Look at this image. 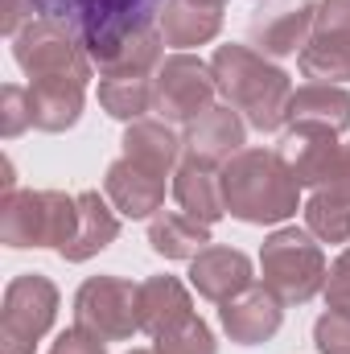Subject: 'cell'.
<instances>
[{
  "mask_svg": "<svg viewBox=\"0 0 350 354\" xmlns=\"http://www.w3.org/2000/svg\"><path fill=\"white\" fill-rule=\"evenodd\" d=\"M338 149H342V145H338V132L326 128V124H313V120L288 124L284 136H280V145H276L280 161L288 165V174L297 177L301 189H305V185L313 189V185L322 181V174L330 169V161H334Z\"/></svg>",
  "mask_w": 350,
  "mask_h": 354,
  "instance_id": "obj_13",
  "label": "cell"
},
{
  "mask_svg": "<svg viewBox=\"0 0 350 354\" xmlns=\"http://www.w3.org/2000/svg\"><path fill=\"white\" fill-rule=\"evenodd\" d=\"M12 62L29 75V83H42V79L91 83V71H95V62L87 54V41L58 12H42L37 21H29L12 37Z\"/></svg>",
  "mask_w": 350,
  "mask_h": 354,
  "instance_id": "obj_4",
  "label": "cell"
},
{
  "mask_svg": "<svg viewBox=\"0 0 350 354\" xmlns=\"http://www.w3.org/2000/svg\"><path fill=\"white\" fill-rule=\"evenodd\" d=\"M50 354H107V342H103L99 334L83 330V326H71V330H62V334L54 338Z\"/></svg>",
  "mask_w": 350,
  "mask_h": 354,
  "instance_id": "obj_33",
  "label": "cell"
},
{
  "mask_svg": "<svg viewBox=\"0 0 350 354\" xmlns=\"http://www.w3.org/2000/svg\"><path fill=\"white\" fill-rule=\"evenodd\" d=\"M280 322H284V301L268 284H248L243 292L219 305V326L235 346H260L276 338Z\"/></svg>",
  "mask_w": 350,
  "mask_h": 354,
  "instance_id": "obj_12",
  "label": "cell"
},
{
  "mask_svg": "<svg viewBox=\"0 0 350 354\" xmlns=\"http://www.w3.org/2000/svg\"><path fill=\"white\" fill-rule=\"evenodd\" d=\"M326 309H334V313H347L350 317V243L347 252L330 264V272H326Z\"/></svg>",
  "mask_w": 350,
  "mask_h": 354,
  "instance_id": "obj_30",
  "label": "cell"
},
{
  "mask_svg": "<svg viewBox=\"0 0 350 354\" xmlns=\"http://www.w3.org/2000/svg\"><path fill=\"white\" fill-rule=\"evenodd\" d=\"M248 284H256L252 276V260L239 252V248H223V243H210L206 252H198L190 260V288L202 297V301H231L235 292H243Z\"/></svg>",
  "mask_w": 350,
  "mask_h": 354,
  "instance_id": "obj_14",
  "label": "cell"
},
{
  "mask_svg": "<svg viewBox=\"0 0 350 354\" xmlns=\"http://www.w3.org/2000/svg\"><path fill=\"white\" fill-rule=\"evenodd\" d=\"M124 157L128 161H136L140 169H149V174H174L177 169V157L185 153L181 149V136L169 132V124L165 120H132L128 128H124Z\"/></svg>",
  "mask_w": 350,
  "mask_h": 354,
  "instance_id": "obj_20",
  "label": "cell"
},
{
  "mask_svg": "<svg viewBox=\"0 0 350 354\" xmlns=\"http://www.w3.org/2000/svg\"><path fill=\"white\" fill-rule=\"evenodd\" d=\"M157 29H161L165 46H174L177 54L190 50V46H206L223 29V4H206V0H165V8L157 12Z\"/></svg>",
  "mask_w": 350,
  "mask_h": 354,
  "instance_id": "obj_18",
  "label": "cell"
},
{
  "mask_svg": "<svg viewBox=\"0 0 350 354\" xmlns=\"http://www.w3.org/2000/svg\"><path fill=\"white\" fill-rule=\"evenodd\" d=\"M297 120H313V124H326L334 132H347L350 91L334 87V83H305V87H297L293 99H288V124H297Z\"/></svg>",
  "mask_w": 350,
  "mask_h": 354,
  "instance_id": "obj_23",
  "label": "cell"
},
{
  "mask_svg": "<svg viewBox=\"0 0 350 354\" xmlns=\"http://www.w3.org/2000/svg\"><path fill=\"white\" fill-rule=\"evenodd\" d=\"M317 37H347L350 41V0H317Z\"/></svg>",
  "mask_w": 350,
  "mask_h": 354,
  "instance_id": "obj_32",
  "label": "cell"
},
{
  "mask_svg": "<svg viewBox=\"0 0 350 354\" xmlns=\"http://www.w3.org/2000/svg\"><path fill=\"white\" fill-rule=\"evenodd\" d=\"M58 284L42 272H21L4 284L0 305V354H33V346L54 330Z\"/></svg>",
  "mask_w": 350,
  "mask_h": 354,
  "instance_id": "obj_6",
  "label": "cell"
},
{
  "mask_svg": "<svg viewBox=\"0 0 350 354\" xmlns=\"http://www.w3.org/2000/svg\"><path fill=\"white\" fill-rule=\"evenodd\" d=\"M136 313H140V330L149 338H161L194 317V297L177 276H149V280H140Z\"/></svg>",
  "mask_w": 350,
  "mask_h": 354,
  "instance_id": "obj_16",
  "label": "cell"
},
{
  "mask_svg": "<svg viewBox=\"0 0 350 354\" xmlns=\"http://www.w3.org/2000/svg\"><path fill=\"white\" fill-rule=\"evenodd\" d=\"M305 231L317 239V243H350V206L338 198H326V194H313L305 206Z\"/></svg>",
  "mask_w": 350,
  "mask_h": 354,
  "instance_id": "obj_26",
  "label": "cell"
},
{
  "mask_svg": "<svg viewBox=\"0 0 350 354\" xmlns=\"http://www.w3.org/2000/svg\"><path fill=\"white\" fill-rule=\"evenodd\" d=\"M174 198L190 218H198L206 227H214L227 214V206H223V181H219V174L210 165H198V161H181L174 169Z\"/></svg>",
  "mask_w": 350,
  "mask_h": 354,
  "instance_id": "obj_21",
  "label": "cell"
},
{
  "mask_svg": "<svg viewBox=\"0 0 350 354\" xmlns=\"http://www.w3.org/2000/svg\"><path fill=\"white\" fill-rule=\"evenodd\" d=\"M256 4H260V0H256Z\"/></svg>",
  "mask_w": 350,
  "mask_h": 354,
  "instance_id": "obj_37",
  "label": "cell"
},
{
  "mask_svg": "<svg viewBox=\"0 0 350 354\" xmlns=\"http://www.w3.org/2000/svg\"><path fill=\"white\" fill-rule=\"evenodd\" d=\"M79 227V194L62 189H17L0 198V243L8 248H54L62 252Z\"/></svg>",
  "mask_w": 350,
  "mask_h": 354,
  "instance_id": "obj_3",
  "label": "cell"
},
{
  "mask_svg": "<svg viewBox=\"0 0 350 354\" xmlns=\"http://www.w3.org/2000/svg\"><path fill=\"white\" fill-rule=\"evenodd\" d=\"M243 140H248V120H243L231 103H214L210 111H202L198 120L185 124L181 149H185V161L223 169V165L243 149Z\"/></svg>",
  "mask_w": 350,
  "mask_h": 354,
  "instance_id": "obj_11",
  "label": "cell"
},
{
  "mask_svg": "<svg viewBox=\"0 0 350 354\" xmlns=\"http://www.w3.org/2000/svg\"><path fill=\"white\" fill-rule=\"evenodd\" d=\"M297 66L309 83H350V41L347 37H309V46L297 54Z\"/></svg>",
  "mask_w": 350,
  "mask_h": 354,
  "instance_id": "obj_24",
  "label": "cell"
},
{
  "mask_svg": "<svg viewBox=\"0 0 350 354\" xmlns=\"http://www.w3.org/2000/svg\"><path fill=\"white\" fill-rule=\"evenodd\" d=\"M29 103H33V128L58 136L79 124V115L87 107V83H75V79L29 83Z\"/></svg>",
  "mask_w": 350,
  "mask_h": 354,
  "instance_id": "obj_19",
  "label": "cell"
},
{
  "mask_svg": "<svg viewBox=\"0 0 350 354\" xmlns=\"http://www.w3.org/2000/svg\"><path fill=\"white\" fill-rule=\"evenodd\" d=\"M149 248L165 260H194L210 248V227L190 218L185 210H157L149 218Z\"/></svg>",
  "mask_w": 350,
  "mask_h": 354,
  "instance_id": "obj_22",
  "label": "cell"
},
{
  "mask_svg": "<svg viewBox=\"0 0 350 354\" xmlns=\"http://www.w3.org/2000/svg\"><path fill=\"white\" fill-rule=\"evenodd\" d=\"M313 346L322 354H350V317L347 313H322L313 322Z\"/></svg>",
  "mask_w": 350,
  "mask_h": 354,
  "instance_id": "obj_29",
  "label": "cell"
},
{
  "mask_svg": "<svg viewBox=\"0 0 350 354\" xmlns=\"http://www.w3.org/2000/svg\"><path fill=\"white\" fill-rule=\"evenodd\" d=\"M128 354H157V351H128Z\"/></svg>",
  "mask_w": 350,
  "mask_h": 354,
  "instance_id": "obj_35",
  "label": "cell"
},
{
  "mask_svg": "<svg viewBox=\"0 0 350 354\" xmlns=\"http://www.w3.org/2000/svg\"><path fill=\"white\" fill-rule=\"evenodd\" d=\"M219 181H223L227 214L248 227H276L301 210V185L280 161V153L239 149L219 169Z\"/></svg>",
  "mask_w": 350,
  "mask_h": 354,
  "instance_id": "obj_1",
  "label": "cell"
},
{
  "mask_svg": "<svg viewBox=\"0 0 350 354\" xmlns=\"http://www.w3.org/2000/svg\"><path fill=\"white\" fill-rule=\"evenodd\" d=\"M313 21L317 0H260L248 21V37L264 58H288L309 46Z\"/></svg>",
  "mask_w": 350,
  "mask_h": 354,
  "instance_id": "obj_10",
  "label": "cell"
},
{
  "mask_svg": "<svg viewBox=\"0 0 350 354\" xmlns=\"http://www.w3.org/2000/svg\"><path fill=\"white\" fill-rule=\"evenodd\" d=\"M116 214L120 210L107 198H99V189H83L79 194V227H75V239L58 256L66 264H87L91 256L107 252L116 243V235H120V218Z\"/></svg>",
  "mask_w": 350,
  "mask_h": 354,
  "instance_id": "obj_17",
  "label": "cell"
},
{
  "mask_svg": "<svg viewBox=\"0 0 350 354\" xmlns=\"http://www.w3.org/2000/svg\"><path fill=\"white\" fill-rule=\"evenodd\" d=\"M206 4H227V0H206Z\"/></svg>",
  "mask_w": 350,
  "mask_h": 354,
  "instance_id": "obj_36",
  "label": "cell"
},
{
  "mask_svg": "<svg viewBox=\"0 0 350 354\" xmlns=\"http://www.w3.org/2000/svg\"><path fill=\"white\" fill-rule=\"evenodd\" d=\"M161 46H165L161 29H153L149 21H132V25H120L111 33L91 37L87 54L99 66V79H120V75H145L149 79L165 62Z\"/></svg>",
  "mask_w": 350,
  "mask_h": 354,
  "instance_id": "obj_9",
  "label": "cell"
},
{
  "mask_svg": "<svg viewBox=\"0 0 350 354\" xmlns=\"http://www.w3.org/2000/svg\"><path fill=\"white\" fill-rule=\"evenodd\" d=\"M210 71H214V83L223 103H231L248 128L256 132H280L288 124V99H293V79L268 62L260 50L252 46H219L214 58H210Z\"/></svg>",
  "mask_w": 350,
  "mask_h": 354,
  "instance_id": "obj_2",
  "label": "cell"
},
{
  "mask_svg": "<svg viewBox=\"0 0 350 354\" xmlns=\"http://www.w3.org/2000/svg\"><path fill=\"white\" fill-rule=\"evenodd\" d=\"M264 284L284 305H305L326 288V256L322 243L301 227H276L260 248Z\"/></svg>",
  "mask_w": 350,
  "mask_h": 354,
  "instance_id": "obj_5",
  "label": "cell"
},
{
  "mask_svg": "<svg viewBox=\"0 0 350 354\" xmlns=\"http://www.w3.org/2000/svg\"><path fill=\"white\" fill-rule=\"evenodd\" d=\"M46 8H37V0H0V33L17 37L29 21H37Z\"/></svg>",
  "mask_w": 350,
  "mask_h": 354,
  "instance_id": "obj_34",
  "label": "cell"
},
{
  "mask_svg": "<svg viewBox=\"0 0 350 354\" xmlns=\"http://www.w3.org/2000/svg\"><path fill=\"white\" fill-rule=\"evenodd\" d=\"M25 128H33L29 87H21V83H4V87H0V136H4V140H17Z\"/></svg>",
  "mask_w": 350,
  "mask_h": 354,
  "instance_id": "obj_28",
  "label": "cell"
},
{
  "mask_svg": "<svg viewBox=\"0 0 350 354\" xmlns=\"http://www.w3.org/2000/svg\"><path fill=\"white\" fill-rule=\"evenodd\" d=\"M140 284L124 276H87L75 292V326L99 334L103 342H128L140 334V313H136Z\"/></svg>",
  "mask_w": 350,
  "mask_h": 354,
  "instance_id": "obj_7",
  "label": "cell"
},
{
  "mask_svg": "<svg viewBox=\"0 0 350 354\" xmlns=\"http://www.w3.org/2000/svg\"><path fill=\"white\" fill-rule=\"evenodd\" d=\"M103 198L124 214V218H153L161 206H165V177L140 169L136 161L120 157L107 165L103 174Z\"/></svg>",
  "mask_w": 350,
  "mask_h": 354,
  "instance_id": "obj_15",
  "label": "cell"
},
{
  "mask_svg": "<svg viewBox=\"0 0 350 354\" xmlns=\"http://www.w3.org/2000/svg\"><path fill=\"white\" fill-rule=\"evenodd\" d=\"M313 194H326V198H338L350 206V145H342L330 161V169L322 174V181L313 185Z\"/></svg>",
  "mask_w": 350,
  "mask_h": 354,
  "instance_id": "obj_31",
  "label": "cell"
},
{
  "mask_svg": "<svg viewBox=\"0 0 350 354\" xmlns=\"http://www.w3.org/2000/svg\"><path fill=\"white\" fill-rule=\"evenodd\" d=\"M153 351H157V354H219V342H214L210 326L194 313V317H190V322H181L177 330L161 334Z\"/></svg>",
  "mask_w": 350,
  "mask_h": 354,
  "instance_id": "obj_27",
  "label": "cell"
},
{
  "mask_svg": "<svg viewBox=\"0 0 350 354\" xmlns=\"http://www.w3.org/2000/svg\"><path fill=\"white\" fill-rule=\"evenodd\" d=\"M99 107L124 124L145 120V111H153V79H145V75L99 79Z\"/></svg>",
  "mask_w": 350,
  "mask_h": 354,
  "instance_id": "obj_25",
  "label": "cell"
},
{
  "mask_svg": "<svg viewBox=\"0 0 350 354\" xmlns=\"http://www.w3.org/2000/svg\"><path fill=\"white\" fill-rule=\"evenodd\" d=\"M214 91L219 83L210 62L181 50V54H169L153 75V111H161L165 124H190L214 107Z\"/></svg>",
  "mask_w": 350,
  "mask_h": 354,
  "instance_id": "obj_8",
  "label": "cell"
}]
</instances>
